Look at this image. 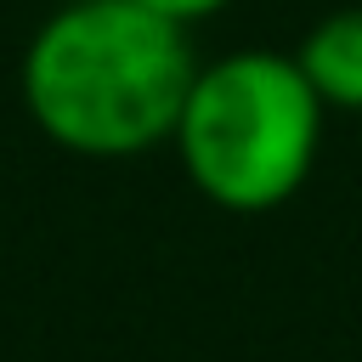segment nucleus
<instances>
[{"instance_id": "nucleus-1", "label": "nucleus", "mask_w": 362, "mask_h": 362, "mask_svg": "<svg viewBox=\"0 0 362 362\" xmlns=\"http://www.w3.org/2000/svg\"><path fill=\"white\" fill-rule=\"evenodd\" d=\"M198 57L187 28L141 0L57 6L17 68L34 130L79 158H136L175 136Z\"/></svg>"}, {"instance_id": "nucleus-2", "label": "nucleus", "mask_w": 362, "mask_h": 362, "mask_svg": "<svg viewBox=\"0 0 362 362\" xmlns=\"http://www.w3.org/2000/svg\"><path fill=\"white\" fill-rule=\"evenodd\" d=\"M170 141L209 204L260 215L305 187L322 147V102L294 57L232 51L192 74Z\"/></svg>"}, {"instance_id": "nucleus-3", "label": "nucleus", "mask_w": 362, "mask_h": 362, "mask_svg": "<svg viewBox=\"0 0 362 362\" xmlns=\"http://www.w3.org/2000/svg\"><path fill=\"white\" fill-rule=\"evenodd\" d=\"M294 62L322 107L362 113V6H339L322 23H311Z\"/></svg>"}, {"instance_id": "nucleus-4", "label": "nucleus", "mask_w": 362, "mask_h": 362, "mask_svg": "<svg viewBox=\"0 0 362 362\" xmlns=\"http://www.w3.org/2000/svg\"><path fill=\"white\" fill-rule=\"evenodd\" d=\"M141 6L158 11V17H170V23H181V28H192V23L215 17V11H226L232 0H141Z\"/></svg>"}]
</instances>
